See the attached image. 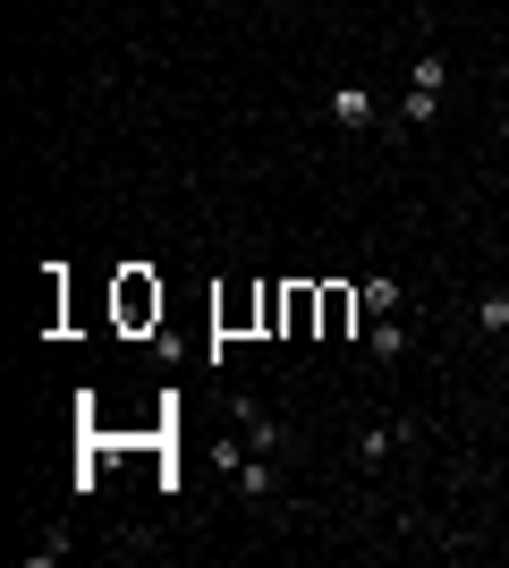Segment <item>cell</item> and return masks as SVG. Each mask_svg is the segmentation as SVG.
I'll return each mask as SVG.
<instances>
[{
	"label": "cell",
	"mask_w": 509,
	"mask_h": 568,
	"mask_svg": "<svg viewBox=\"0 0 509 568\" xmlns=\"http://www.w3.org/2000/svg\"><path fill=\"white\" fill-rule=\"evenodd\" d=\"M442 86H450V60H433V52H425V60L408 68V102H399V127H433V120H442Z\"/></svg>",
	"instance_id": "6da1fadb"
},
{
	"label": "cell",
	"mask_w": 509,
	"mask_h": 568,
	"mask_svg": "<svg viewBox=\"0 0 509 568\" xmlns=\"http://www.w3.org/2000/svg\"><path fill=\"white\" fill-rule=\"evenodd\" d=\"M120 322H127V331H145V322H161V288L145 281V272H127V281H120Z\"/></svg>",
	"instance_id": "7a4b0ae2"
},
{
	"label": "cell",
	"mask_w": 509,
	"mask_h": 568,
	"mask_svg": "<svg viewBox=\"0 0 509 568\" xmlns=\"http://www.w3.org/2000/svg\"><path fill=\"white\" fill-rule=\"evenodd\" d=\"M357 306H365V288H340V281H331V288H323V322H315V331H323V340H349V331H357Z\"/></svg>",
	"instance_id": "3957f363"
},
{
	"label": "cell",
	"mask_w": 509,
	"mask_h": 568,
	"mask_svg": "<svg viewBox=\"0 0 509 568\" xmlns=\"http://www.w3.org/2000/svg\"><path fill=\"white\" fill-rule=\"evenodd\" d=\"M323 111H331L340 127H357V136L374 127V94H365V86H331V102H323Z\"/></svg>",
	"instance_id": "277c9868"
},
{
	"label": "cell",
	"mask_w": 509,
	"mask_h": 568,
	"mask_svg": "<svg viewBox=\"0 0 509 568\" xmlns=\"http://www.w3.org/2000/svg\"><path fill=\"white\" fill-rule=\"evenodd\" d=\"M365 348H374V365H399V356H408V322H399V315H374Z\"/></svg>",
	"instance_id": "5b68a950"
},
{
	"label": "cell",
	"mask_w": 509,
	"mask_h": 568,
	"mask_svg": "<svg viewBox=\"0 0 509 568\" xmlns=\"http://www.w3.org/2000/svg\"><path fill=\"white\" fill-rule=\"evenodd\" d=\"M399 442H408V424H365V433H357V467H382Z\"/></svg>",
	"instance_id": "8992f818"
},
{
	"label": "cell",
	"mask_w": 509,
	"mask_h": 568,
	"mask_svg": "<svg viewBox=\"0 0 509 568\" xmlns=\"http://www.w3.org/2000/svg\"><path fill=\"white\" fill-rule=\"evenodd\" d=\"M238 424H247V450H255V458H272V450H281V424H272V416L255 408V399L238 408Z\"/></svg>",
	"instance_id": "52a82bcc"
},
{
	"label": "cell",
	"mask_w": 509,
	"mask_h": 568,
	"mask_svg": "<svg viewBox=\"0 0 509 568\" xmlns=\"http://www.w3.org/2000/svg\"><path fill=\"white\" fill-rule=\"evenodd\" d=\"M238 492H247V501H272V492H281L272 458H247V467H238Z\"/></svg>",
	"instance_id": "ba28073f"
},
{
	"label": "cell",
	"mask_w": 509,
	"mask_h": 568,
	"mask_svg": "<svg viewBox=\"0 0 509 568\" xmlns=\"http://www.w3.org/2000/svg\"><path fill=\"white\" fill-rule=\"evenodd\" d=\"M476 322L493 331V340H509V288H484V297H476Z\"/></svg>",
	"instance_id": "9c48e42d"
},
{
	"label": "cell",
	"mask_w": 509,
	"mask_h": 568,
	"mask_svg": "<svg viewBox=\"0 0 509 568\" xmlns=\"http://www.w3.org/2000/svg\"><path fill=\"white\" fill-rule=\"evenodd\" d=\"M365 288V315H399V281L391 272H374V281H357Z\"/></svg>",
	"instance_id": "30bf717a"
},
{
	"label": "cell",
	"mask_w": 509,
	"mask_h": 568,
	"mask_svg": "<svg viewBox=\"0 0 509 568\" xmlns=\"http://www.w3.org/2000/svg\"><path fill=\"white\" fill-rule=\"evenodd\" d=\"M501 374H509V340H501Z\"/></svg>",
	"instance_id": "8fae6325"
},
{
	"label": "cell",
	"mask_w": 509,
	"mask_h": 568,
	"mask_svg": "<svg viewBox=\"0 0 509 568\" xmlns=\"http://www.w3.org/2000/svg\"><path fill=\"white\" fill-rule=\"evenodd\" d=\"M501 145H509V120H501Z\"/></svg>",
	"instance_id": "7c38bea8"
}]
</instances>
